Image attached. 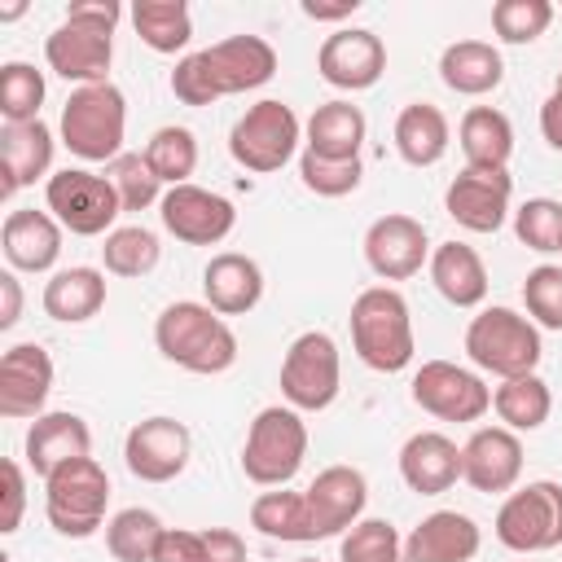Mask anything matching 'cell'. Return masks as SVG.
Masks as SVG:
<instances>
[{
    "label": "cell",
    "instance_id": "obj_42",
    "mask_svg": "<svg viewBox=\"0 0 562 562\" xmlns=\"http://www.w3.org/2000/svg\"><path fill=\"white\" fill-rule=\"evenodd\" d=\"M105 176H110V184H114L123 211H149V206H158L162 193H167V184L154 176V167L145 162V154H132V149H123V154L105 167Z\"/></svg>",
    "mask_w": 562,
    "mask_h": 562
},
{
    "label": "cell",
    "instance_id": "obj_35",
    "mask_svg": "<svg viewBox=\"0 0 562 562\" xmlns=\"http://www.w3.org/2000/svg\"><path fill=\"white\" fill-rule=\"evenodd\" d=\"M250 527L268 540H281V544H312L316 540V527H312V514H307V496L303 492H290V487H268L250 501Z\"/></svg>",
    "mask_w": 562,
    "mask_h": 562
},
{
    "label": "cell",
    "instance_id": "obj_15",
    "mask_svg": "<svg viewBox=\"0 0 562 562\" xmlns=\"http://www.w3.org/2000/svg\"><path fill=\"white\" fill-rule=\"evenodd\" d=\"M430 237L426 224L404 215V211H386L364 228V263L378 281H408L430 263Z\"/></svg>",
    "mask_w": 562,
    "mask_h": 562
},
{
    "label": "cell",
    "instance_id": "obj_19",
    "mask_svg": "<svg viewBox=\"0 0 562 562\" xmlns=\"http://www.w3.org/2000/svg\"><path fill=\"white\" fill-rule=\"evenodd\" d=\"M53 391V356L40 342H13L0 356V417L35 422Z\"/></svg>",
    "mask_w": 562,
    "mask_h": 562
},
{
    "label": "cell",
    "instance_id": "obj_11",
    "mask_svg": "<svg viewBox=\"0 0 562 562\" xmlns=\"http://www.w3.org/2000/svg\"><path fill=\"white\" fill-rule=\"evenodd\" d=\"M342 391V356L325 329H303L281 356V400L299 413H325Z\"/></svg>",
    "mask_w": 562,
    "mask_h": 562
},
{
    "label": "cell",
    "instance_id": "obj_26",
    "mask_svg": "<svg viewBox=\"0 0 562 562\" xmlns=\"http://www.w3.org/2000/svg\"><path fill=\"white\" fill-rule=\"evenodd\" d=\"M400 479L417 496H439L461 479V448L443 430H417L400 448Z\"/></svg>",
    "mask_w": 562,
    "mask_h": 562
},
{
    "label": "cell",
    "instance_id": "obj_41",
    "mask_svg": "<svg viewBox=\"0 0 562 562\" xmlns=\"http://www.w3.org/2000/svg\"><path fill=\"white\" fill-rule=\"evenodd\" d=\"M338 562H408L404 536L386 518H360L351 531L338 536Z\"/></svg>",
    "mask_w": 562,
    "mask_h": 562
},
{
    "label": "cell",
    "instance_id": "obj_43",
    "mask_svg": "<svg viewBox=\"0 0 562 562\" xmlns=\"http://www.w3.org/2000/svg\"><path fill=\"white\" fill-rule=\"evenodd\" d=\"M514 237L536 255H562V202L527 198L514 211Z\"/></svg>",
    "mask_w": 562,
    "mask_h": 562
},
{
    "label": "cell",
    "instance_id": "obj_23",
    "mask_svg": "<svg viewBox=\"0 0 562 562\" xmlns=\"http://www.w3.org/2000/svg\"><path fill=\"white\" fill-rule=\"evenodd\" d=\"M61 224L48 211L35 206H18L4 215L0 228V250L9 259L13 272H53L61 259Z\"/></svg>",
    "mask_w": 562,
    "mask_h": 562
},
{
    "label": "cell",
    "instance_id": "obj_8",
    "mask_svg": "<svg viewBox=\"0 0 562 562\" xmlns=\"http://www.w3.org/2000/svg\"><path fill=\"white\" fill-rule=\"evenodd\" d=\"M307 457V422L290 404H268L255 413L241 443V474L255 487H285Z\"/></svg>",
    "mask_w": 562,
    "mask_h": 562
},
{
    "label": "cell",
    "instance_id": "obj_27",
    "mask_svg": "<svg viewBox=\"0 0 562 562\" xmlns=\"http://www.w3.org/2000/svg\"><path fill=\"white\" fill-rule=\"evenodd\" d=\"M22 457L40 479H48L57 465L92 457V430H88V422L79 413H40L31 422V430H26Z\"/></svg>",
    "mask_w": 562,
    "mask_h": 562
},
{
    "label": "cell",
    "instance_id": "obj_6",
    "mask_svg": "<svg viewBox=\"0 0 562 562\" xmlns=\"http://www.w3.org/2000/svg\"><path fill=\"white\" fill-rule=\"evenodd\" d=\"M465 356L479 373H492V378L505 382V378L536 373V364L544 356V342H540V329L527 312L483 307L465 325Z\"/></svg>",
    "mask_w": 562,
    "mask_h": 562
},
{
    "label": "cell",
    "instance_id": "obj_1",
    "mask_svg": "<svg viewBox=\"0 0 562 562\" xmlns=\"http://www.w3.org/2000/svg\"><path fill=\"white\" fill-rule=\"evenodd\" d=\"M277 75V48L263 35H228L211 48L184 53L171 70V97L180 105H211L220 97L255 92Z\"/></svg>",
    "mask_w": 562,
    "mask_h": 562
},
{
    "label": "cell",
    "instance_id": "obj_18",
    "mask_svg": "<svg viewBox=\"0 0 562 562\" xmlns=\"http://www.w3.org/2000/svg\"><path fill=\"white\" fill-rule=\"evenodd\" d=\"M509 202H514V176L509 171L461 167L443 189V211L465 233H496L509 220Z\"/></svg>",
    "mask_w": 562,
    "mask_h": 562
},
{
    "label": "cell",
    "instance_id": "obj_29",
    "mask_svg": "<svg viewBox=\"0 0 562 562\" xmlns=\"http://www.w3.org/2000/svg\"><path fill=\"white\" fill-rule=\"evenodd\" d=\"M364 132H369L364 110L338 97V101H325V105L312 110V119H307V127H303V149L316 154V158H338V162H347V158H360Z\"/></svg>",
    "mask_w": 562,
    "mask_h": 562
},
{
    "label": "cell",
    "instance_id": "obj_17",
    "mask_svg": "<svg viewBox=\"0 0 562 562\" xmlns=\"http://www.w3.org/2000/svg\"><path fill=\"white\" fill-rule=\"evenodd\" d=\"M158 220L184 246H220L233 233L237 211H233L228 198H220V193H211V189L189 180V184H176V189L162 193Z\"/></svg>",
    "mask_w": 562,
    "mask_h": 562
},
{
    "label": "cell",
    "instance_id": "obj_16",
    "mask_svg": "<svg viewBox=\"0 0 562 562\" xmlns=\"http://www.w3.org/2000/svg\"><path fill=\"white\" fill-rule=\"evenodd\" d=\"M316 70L338 92H364L386 75V44L369 26H338L321 40Z\"/></svg>",
    "mask_w": 562,
    "mask_h": 562
},
{
    "label": "cell",
    "instance_id": "obj_3",
    "mask_svg": "<svg viewBox=\"0 0 562 562\" xmlns=\"http://www.w3.org/2000/svg\"><path fill=\"white\" fill-rule=\"evenodd\" d=\"M154 347L162 351V360H171L176 369L198 373V378H215V373H228L237 364L233 325L198 299H176L158 312Z\"/></svg>",
    "mask_w": 562,
    "mask_h": 562
},
{
    "label": "cell",
    "instance_id": "obj_49",
    "mask_svg": "<svg viewBox=\"0 0 562 562\" xmlns=\"http://www.w3.org/2000/svg\"><path fill=\"white\" fill-rule=\"evenodd\" d=\"M206 562H246V540L233 527H202Z\"/></svg>",
    "mask_w": 562,
    "mask_h": 562
},
{
    "label": "cell",
    "instance_id": "obj_48",
    "mask_svg": "<svg viewBox=\"0 0 562 562\" xmlns=\"http://www.w3.org/2000/svg\"><path fill=\"white\" fill-rule=\"evenodd\" d=\"M22 514H26V470L22 461H4V509H0V531L13 536L22 527Z\"/></svg>",
    "mask_w": 562,
    "mask_h": 562
},
{
    "label": "cell",
    "instance_id": "obj_46",
    "mask_svg": "<svg viewBox=\"0 0 562 562\" xmlns=\"http://www.w3.org/2000/svg\"><path fill=\"white\" fill-rule=\"evenodd\" d=\"M522 307L536 321V329L562 334V263H536L522 277Z\"/></svg>",
    "mask_w": 562,
    "mask_h": 562
},
{
    "label": "cell",
    "instance_id": "obj_45",
    "mask_svg": "<svg viewBox=\"0 0 562 562\" xmlns=\"http://www.w3.org/2000/svg\"><path fill=\"white\" fill-rule=\"evenodd\" d=\"M360 176H364V162L360 158L338 162V158H316L307 149L299 154V180L316 198H347V193L360 189Z\"/></svg>",
    "mask_w": 562,
    "mask_h": 562
},
{
    "label": "cell",
    "instance_id": "obj_20",
    "mask_svg": "<svg viewBox=\"0 0 562 562\" xmlns=\"http://www.w3.org/2000/svg\"><path fill=\"white\" fill-rule=\"evenodd\" d=\"M461 479L483 496L514 492L522 479V439L505 426H474L461 443Z\"/></svg>",
    "mask_w": 562,
    "mask_h": 562
},
{
    "label": "cell",
    "instance_id": "obj_28",
    "mask_svg": "<svg viewBox=\"0 0 562 562\" xmlns=\"http://www.w3.org/2000/svg\"><path fill=\"white\" fill-rule=\"evenodd\" d=\"M439 79L448 92L457 97H487L501 88L505 79V61H501V48L487 44V40H452L443 53H439Z\"/></svg>",
    "mask_w": 562,
    "mask_h": 562
},
{
    "label": "cell",
    "instance_id": "obj_50",
    "mask_svg": "<svg viewBox=\"0 0 562 562\" xmlns=\"http://www.w3.org/2000/svg\"><path fill=\"white\" fill-rule=\"evenodd\" d=\"M540 136L549 140V149L562 154V70L553 79V92L540 101Z\"/></svg>",
    "mask_w": 562,
    "mask_h": 562
},
{
    "label": "cell",
    "instance_id": "obj_22",
    "mask_svg": "<svg viewBox=\"0 0 562 562\" xmlns=\"http://www.w3.org/2000/svg\"><path fill=\"white\" fill-rule=\"evenodd\" d=\"M57 136L44 119L35 123H4L0 132V198H13L18 189L48 180L53 171Z\"/></svg>",
    "mask_w": 562,
    "mask_h": 562
},
{
    "label": "cell",
    "instance_id": "obj_52",
    "mask_svg": "<svg viewBox=\"0 0 562 562\" xmlns=\"http://www.w3.org/2000/svg\"><path fill=\"white\" fill-rule=\"evenodd\" d=\"M299 9H303V18H312V22H342V18H351V13L360 9V0H338V4H316V0H303Z\"/></svg>",
    "mask_w": 562,
    "mask_h": 562
},
{
    "label": "cell",
    "instance_id": "obj_38",
    "mask_svg": "<svg viewBox=\"0 0 562 562\" xmlns=\"http://www.w3.org/2000/svg\"><path fill=\"white\" fill-rule=\"evenodd\" d=\"M162 531L167 527L154 509L127 505L105 522V549H110L114 562H154V549H158Z\"/></svg>",
    "mask_w": 562,
    "mask_h": 562
},
{
    "label": "cell",
    "instance_id": "obj_51",
    "mask_svg": "<svg viewBox=\"0 0 562 562\" xmlns=\"http://www.w3.org/2000/svg\"><path fill=\"white\" fill-rule=\"evenodd\" d=\"M22 321V281L18 272H0V329H13Z\"/></svg>",
    "mask_w": 562,
    "mask_h": 562
},
{
    "label": "cell",
    "instance_id": "obj_33",
    "mask_svg": "<svg viewBox=\"0 0 562 562\" xmlns=\"http://www.w3.org/2000/svg\"><path fill=\"white\" fill-rule=\"evenodd\" d=\"M457 145L465 154V167L509 171V158H514V123L496 105H470L461 114Z\"/></svg>",
    "mask_w": 562,
    "mask_h": 562
},
{
    "label": "cell",
    "instance_id": "obj_31",
    "mask_svg": "<svg viewBox=\"0 0 562 562\" xmlns=\"http://www.w3.org/2000/svg\"><path fill=\"white\" fill-rule=\"evenodd\" d=\"M430 281H435V290L452 303V307H483V299H487V268H483V259H479V250L474 246H465V241H439L435 250H430Z\"/></svg>",
    "mask_w": 562,
    "mask_h": 562
},
{
    "label": "cell",
    "instance_id": "obj_14",
    "mask_svg": "<svg viewBox=\"0 0 562 562\" xmlns=\"http://www.w3.org/2000/svg\"><path fill=\"white\" fill-rule=\"evenodd\" d=\"M189 457H193V435H189L184 422H176L167 413L140 417L123 435V461H127L132 479H140V483H171V479H180Z\"/></svg>",
    "mask_w": 562,
    "mask_h": 562
},
{
    "label": "cell",
    "instance_id": "obj_2",
    "mask_svg": "<svg viewBox=\"0 0 562 562\" xmlns=\"http://www.w3.org/2000/svg\"><path fill=\"white\" fill-rule=\"evenodd\" d=\"M123 9L119 0H75L66 18L44 35V61L57 79L88 88V83H110V61H114V26Z\"/></svg>",
    "mask_w": 562,
    "mask_h": 562
},
{
    "label": "cell",
    "instance_id": "obj_47",
    "mask_svg": "<svg viewBox=\"0 0 562 562\" xmlns=\"http://www.w3.org/2000/svg\"><path fill=\"white\" fill-rule=\"evenodd\" d=\"M154 562H206V540L193 527H167L158 536Z\"/></svg>",
    "mask_w": 562,
    "mask_h": 562
},
{
    "label": "cell",
    "instance_id": "obj_7",
    "mask_svg": "<svg viewBox=\"0 0 562 562\" xmlns=\"http://www.w3.org/2000/svg\"><path fill=\"white\" fill-rule=\"evenodd\" d=\"M105 505H110V474L97 457L66 461L44 479V518L66 540L97 536L110 522Z\"/></svg>",
    "mask_w": 562,
    "mask_h": 562
},
{
    "label": "cell",
    "instance_id": "obj_25",
    "mask_svg": "<svg viewBox=\"0 0 562 562\" xmlns=\"http://www.w3.org/2000/svg\"><path fill=\"white\" fill-rule=\"evenodd\" d=\"M263 299V268L241 250H220L202 268V303L220 316H246Z\"/></svg>",
    "mask_w": 562,
    "mask_h": 562
},
{
    "label": "cell",
    "instance_id": "obj_24",
    "mask_svg": "<svg viewBox=\"0 0 562 562\" xmlns=\"http://www.w3.org/2000/svg\"><path fill=\"white\" fill-rule=\"evenodd\" d=\"M483 549V531L461 509H435L404 536L408 562H470Z\"/></svg>",
    "mask_w": 562,
    "mask_h": 562
},
{
    "label": "cell",
    "instance_id": "obj_32",
    "mask_svg": "<svg viewBox=\"0 0 562 562\" xmlns=\"http://www.w3.org/2000/svg\"><path fill=\"white\" fill-rule=\"evenodd\" d=\"M44 312L61 325H83L92 321L101 307H105V272L101 268H88V263H75V268H57L48 281H44V294H40Z\"/></svg>",
    "mask_w": 562,
    "mask_h": 562
},
{
    "label": "cell",
    "instance_id": "obj_39",
    "mask_svg": "<svg viewBox=\"0 0 562 562\" xmlns=\"http://www.w3.org/2000/svg\"><path fill=\"white\" fill-rule=\"evenodd\" d=\"M140 154H145V162L154 167V176H158L167 189L189 184V176L198 171V136H193L189 127H180V123L158 127V132L145 140Z\"/></svg>",
    "mask_w": 562,
    "mask_h": 562
},
{
    "label": "cell",
    "instance_id": "obj_53",
    "mask_svg": "<svg viewBox=\"0 0 562 562\" xmlns=\"http://www.w3.org/2000/svg\"><path fill=\"white\" fill-rule=\"evenodd\" d=\"M294 562H321V558H294Z\"/></svg>",
    "mask_w": 562,
    "mask_h": 562
},
{
    "label": "cell",
    "instance_id": "obj_44",
    "mask_svg": "<svg viewBox=\"0 0 562 562\" xmlns=\"http://www.w3.org/2000/svg\"><path fill=\"white\" fill-rule=\"evenodd\" d=\"M549 0H496L492 4V31L501 44H536L553 22Z\"/></svg>",
    "mask_w": 562,
    "mask_h": 562
},
{
    "label": "cell",
    "instance_id": "obj_13",
    "mask_svg": "<svg viewBox=\"0 0 562 562\" xmlns=\"http://www.w3.org/2000/svg\"><path fill=\"white\" fill-rule=\"evenodd\" d=\"M408 395L422 413L439 422H479L492 408V386L474 369L452 364V360H422Z\"/></svg>",
    "mask_w": 562,
    "mask_h": 562
},
{
    "label": "cell",
    "instance_id": "obj_12",
    "mask_svg": "<svg viewBox=\"0 0 562 562\" xmlns=\"http://www.w3.org/2000/svg\"><path fill=\"white\" fill-rule=\"evenodd\" d=\"M496 540L509 553H549L562 544V483L536 479L527 487H514L492 522Z\"/></svg>",
    "mask_w": 562,
    "mask_h": 562
},
{
    "label": "cell",
    "instance_id": "obj_40",
    "mask_svg": "<svg viewBox=\"0 0 562 562\" xmlns=\"http://www.w3.org/2000/svg\"><path fill=\"white\" fill-rule=\"evenodd\" d=\"M44 70H35L31 61H4L0 66V114L4 123H35L40 105H44Z\"/></svg>",
    "mask_w": 562,
    "mask_h": 562
},
{
    "label": "cell",
    "instance_id": "obj_21",
    "mask_svg": "<svg viewBox=\"0 0 562 562\" xmlns=\"http://www.w3.org/2000/svg\"><path fill=\"white\" fill-rule=\"evenodd\" d=\"M303 496H307V514H312L316 540H329V536L351 531V527L364 518L369 479H364L356 465H325V470L303 487Z\"/></svg>",
    "mask_w": 562,
    "mask_h": 562
},
{
    "label": "cell",
    "instance_id": "obj_37",
    "mask_svg": "<svg viewBox=\"0 0 562 562\" xmlns=\"http://www.w3.org/2000/svg\"><path fill=\"white\" fill-rule=\"evenodd\" d=\"M158 259H162L158 233L145 224H123V228L105 233V241H101V263L110 277H127V281L149 277L158 268Z\"/></svg>",
    "mask_w": 562,
    "mask_h": 562
},
{
    "label": "cell",
    "instance_id": "obj_4",
    "mask_svg": "<svg viewBox=\"0 0 562 562\" xmlns=\"http://www.w3.org/2000/svg\"><path fill=\"white\" fill-rule=\"evenodd\" d=\"M351 351L373 373H400L413 364L417 338H413V312L408 299L395 285H369L351 299Z\"/></svg>",
    "mask_w": 562,
    "mask_h": 562
},
{
    "label": "cell",
    "instance_id": "obj_10",
    "mask_svg": "<svg viewBox=\"0 0 562 562\" xmlns=\"http://www.w3.org/2000/svg\"><path fill=\"white\" fill-rule=\"evenodd\" d=\"M299 140H303L299 114L277 97H263V101L246 105V114L233 123L228 154H233L237 167H246L255 176H272L294 158Z\"/></svg>",
    "mask_w": 562,
    "mask_h": 562
},
{
    "label": "cell",
    "instance_id": "obj_5",
    "mask_svg": "<svg viewBox=\"0 0 562 562\" xmlns=\"http://www.w3.org/2000/svg\"><path fill=\"white\" fill-rule=\"evenodd\" d=\"M61 145L83 162H114L127 140V97L114 83L75 88L57 119Z\"/></svg>",
    "mask_w": 562,
    "mask_h": 562
},
{
    "label": "cell",
    "instance_id": "obj_30",
    "mask_svg": "<svg viewBox=\"0 0 562 562\" xmlns=\"http://www.w3.org/2000/svg\"><path fill=\"white\" fill-rule=\"evenodd\" d=\"M391 140H395V154L408 162V167H435L448 145H452V127H448V114L430 101H408L400 114H395V127H391Z\"/></svg>",
    "mask_w": 562,
    "mask_h": 562
},
{
    "label": "cell",
    "instance_id": "obj_36",
    "mask_svg": "<svg viewBox=\"0 0 562 562\" xmlns=\"http://www.w3.org/2000/svg\"><path fill=\"white\" fill-rule=\"evenodd\" d=\"M132 26L145 48L154 53H180L193 40V13L184 0H136Z\"/></svg>",
    "mask_w": 562,
    "mask_h": 562
},
{
    "label": "cell",
    "instance_id": "obj_9",
    "mask_svg": "<svg viewBox=\"0 0 562 562\" xmlns=\"http://www.w3.org/2000/svg\"><path fill=\"white\" fill-rule=\"evenodd\" d=\"M44 211L75 237H105L114 233L123 202L110 176H97L88 167H61L44 180Z\"/></svg>",
    "mask_w": 562,
    "mask_h": 562
},
{
    "label": "cell",
    "instance_id": "obj_34",
    "mask_svg": "<svg viewBox=\"0 0 562 562\" xmlns=\"http://www.w3.org/2000/svg\"><path fill=\"white\" fill-rule=\"evenodd\" d=\"M492 413L501 417L505 430L514 435H531L549 422L553 413V391L540 373H522V378H505L492 386Z\"/></svg>",
    "mask_w": 562,
    "mask_h": 562
}]
</instances>
